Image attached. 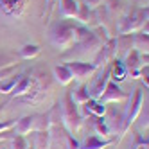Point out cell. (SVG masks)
<instances>
[{"label":"cell","mask_w":149,"mask_h":149,"mask_svg":"<svg viewBox=\"0 0 149 149\" xmlns=\"http://www.w3.org/2000/svg\"><path fill=\"white\" fill-rule=\"evenodd\" d=\"M76 25L77 24H74L72 20H67V18L54 22L49 27V33H47L50 45H54L59 50H68L76 41Z\"/></svg>","instance_id":"obj_1"},{"label":"cell","mask_w":149,"mask_h":149,"mask_svg":"<svg viewBox=\"0 0 149 149\" xmlns=\"http://www.w3.org/2000/svg\"><path fill=\"white\" fill-rule=\"evenodd\" d=\"M58 110H59V120H61V126L65 127V130L74 135L77 133L81 127H83V115L77 108V104L72 101V95L70 92H67L63 95L61 102H58Z\"/></svg>","instance_id":"obj_2"},{"label":"cell","mask_w":149,"mask_h":149,"mask_svg":"<svg viewBox=\"0 0 149 149\" xmlns=\"http://www.w3.org/2000/svg\"><path fill=\"white\" fill-rule=\"evenodd\" d=\"M147 6L146 7H133L127 15H124L117 24V34H133L147 27Z\"/></svg>","instance_id":"obj_3"},{"label":"cell","mask_w":149,"mask_h":149,"mask_svg":"<svg viewBox=\"0 0 149 149\" xmlns=\"http://www.w3.org/2000/svg\"><path fill=\"white\" fill-rule=\"evenodd\" d=\"M144 90L142 88H135L133 93L127 97V106L122 111V122H124V131H127L131 127V124L138 119V113H140L142 106H144Z\"/></svg>","instance_id":"obj_4"},{"label":"cell","mask_w":149,"mask_h":149,"mask_svg":"<svg viewBox=\"0 0 149 149\" xmlns=\"http://www.w3.org/2000/svg\"><path fill=\"white\" fill-rule=\"evenodd\" d=\"M101 45H102V41L99 40V36L93 33H92L84 38V40H81V41H76L68 50H65V56L68 58V56H74V58H79V56H88V54H95L99 49H101Z\"/></svg>","instance_id":"obj_5"},{"label":"cell","mask_w":149,"mask_h":149,"mask_svg":"<svg viewBox=\"0 0 149 149\" xmlns=\"http://www.w3.org/2000/svg\"><path fill=\"white\" fill-rule=\"evenodd\" d=\"M67 68L72 74V81H77V83H84L88 77H92L97 68L93 67L92 61H81V59H72L68 63H65Z\"/></svg>","instance_id":"obj_6"},{"label":"cell","mask_w":149,"mask_h":149,"mask_svg":"<svg viewBox=\"0 0 149 149\" xmlns=\"http://www.w3.org/2000/svg\"><path fill=\"white\" fill-rule=\"evenodd\" d=\"M27 7V0H0V16L18 20L22 18Z\"/></svg>","instance_id":"obj_7"},{"label":"cell","mask_w":149,"mask_h":149,"mask_svg":"<svg viewBox=\"0 0 149 149\" xmlns=\"http://www.w3.org/2000/svg\"><path fill=\"white\" fill-rule=\"evenodd\" d=\"M117 58V54H115V38H110L106 43H102L101 45V49L93 54V67L95 68H102V67H106L108 63L111 61V59H115Z\"/></svg>","instance_id":"obj_8"},{"label":"cell","mask_w":149,"mask_h":149,"mask_svg":"<svg viewBox=\"0 0 149 149\" xmlns=\"http://www.w3.org/2000/svg\"><path fill=\"white\" fill-rule=\"evenodd\" d=\"M127 95L119 84L113 83V81H108V84H106V88L102 92V95L99 97V101L102 104H108V102H122V101H127Z\"/></svg>","instance_id":"obj_9"},{"label":"cell","mask_w":149,"mask_h":149,"mask_svg":"<svg viewBox=\"0 0 149 149\" xmlns=\"http://www.w3.org/2000/svg\"><path fill=\"white\" fill-rule=\"evenodd\" d=\"M102 119L106 122V126H108L110 133H120V136L126 133L124 131V122H122V111H117V108H108L106 106V111L102 115Z\"/></svg>","instance_id":"obj_10"},{"label":"cell","mask_w":149,"mask_h":149,"mask_svg":"<svg viewBox=\"0 0 149 149\" xmlns=\"http://www.w3.org/2000/svg\"><path fill=\"white\" fill-rule=\"evenodd\" d=\"M108 81H110V63H108L106 67H102L101 74H99V76L93 79V83L88 86L90 97L99 101V97L102 95V92H104V88H106V84H108Z\"/></svg>","instance_id":"obj_11"},{"label":"cell","mask_w":149,"mask_h":149,"mask_svg":"<svg viewBox=\"0 0 149 149\" xmlns=\"http://www.w3.org/2000/svg\"><path fill=\"white\" fill-rule=\"evenodd\" d=\"M120 138V136H119ZM117 136H110V138H101L99 135H88L83 142H79V149H108L110 146L117 144L119 140Z\"/></svg>","instance_id":"obj_12"},{"label":"cell","mask_w":149,"mask_h":149,"mask_svg":"<svg viewBox=\"0 0 149 149\" xmlns=\"http://www.w3.org/2000/svg\"><path fill=\"white\" fill-rule=\"evenodd\" d=\"M34 149H50L52 146V138H50V131L43 130V131H31V144Z\"/></svg>","instance_id":"obj_13"},{"label":"cell","mask_w":149,"mask_h":149,"mask_svg":"<svg viewBox=\"0 0 149 149\" xmlns=\"http://www.w3.org/2000/svg\"><path fill=\"white\" fill-rule=\"evenodd\" d=\"M133 49V34H117L115 38V54L124 58Z\"/></svg>","instance_id":"obj_14"},{"label":"cell","mask_w":149,"mask_h":149,"mask_svg":"<svg viewBox=\"0 0 149 149\" xmlns=\"http://www.w3.org/2000/svg\"><path fill=\"white\" fill-rule=\"evenodd\" d=\"M126 77H127V72H126L122 59L120 58L111 59V63H110V81L119 83V81H124Z\"/></svg>","instance_id":"obj_15"},{"label":"cell","mask_w":149,"mask_h":149,"mask_svg":"<svg viewBox=\"0 0 149 149\" xmlns=\"http://www.w3.org/2000/svg\"><path fill=\"white\" fill-rule=\"evenodd\" d=\"M33 130H34V115H25V117H22V119L15 120L13 131H15L16 135L25 136V135H29Z\"/></svg>","instance_id":"obj_16"},{"label":"cell","mask_w":149,"mask_h":149,"mask_svg":"<svg viewBox=\"0 0 149 149\" xmlns=\"http://www.w3.org/2000/svg\"><path fill=\"white\" fill-rule=\"evenodd\" d=\"M83 113L81 115H93V117H102L106 111V104H102L97 99H88L86 102H83Z\"/></svg>","instance_id":"obj_17"},{"label":"cell","mask_w":149,"mask_h":149,"mask_svg":"<svg viewBox=\"0 0 149 149\" xmlns=\"http://www.w3.org/2000/svg\"><path fill=\"white\" fill-rule=\"evenodd\" d=\"M79 24L84 25V27H90V25H95L97 27V24H95V16H93V9H90L86 4H79V9H77V16Z\"/></svg>","instance_id":"obj_18"},{"label":"cell","mask_w":149,"mask_h":149,"mask_svg":"<svg viewBox=\"0 0 149 149\" xmlns=\"http://www.w3.org/2000/svg\"><path fill=\"white\" fill-rule=\"evenodd\" d=\"M31 86H33V77L22 76V77H20V81L15 84V88L11 90V97H13V99H20V97H24V95L31 90Z\"/></svg>","instance_id":"obj_19"},{"label":"cell","mask_w":149,"mask_h":149,"mask_svg":"<svg viewBox=\"0 0 149 149\" xmlns=\"http://www.w3.org/2000/svg\"><path fill=\"white\" fill-rule=\"evenodd\" d=\"M77 9H79V4L76 0H59V11H61V16L67 18V20H72L77 16Z\"/></svg>","instance_id":"obj_20"},{"label":"cell","mask_w":149,"mask_h":149,"mask_svg":"<svg viewBox=\"0 0 149 149\" xmlns=\"http://www.w3.org/2000/svg\"><path fill=\"white\" fill-rule=\"evenodd\" d=\"M133 49L138 52V54H147L149 49V36L144 31H138L136 34H133Z\"/></svg>","instance_id":"obj_21"},{"label":"cell","mask_w":149,"mask_h":149,"mask_svg":"<svg viewBox=\"0 0 149 149\" xmlns=\"http://www.w3.org/2000/svg\"><path fill=\"white\" fill-rule=\"evenodd\" d=\"M70 95H72V101L76 102V104H83V102H86L88 99H92L90 97V92H88V84L86 83H79L77 84V88H74L72 92H70Z\"/></svg>","instance_id":"obj_22"},{"label":"cell","mask_w":149,"mask_h":149,"mask_svg":"<svg viewBox=\"0 0 149 149\" xmlns=\"http://www.w3.org/2000/svg\"><path fill=\"white\" fill-rule=\"evenodd\" d=\"M52 72H54V79L61 84V86H67V84L72 83V74L67 68V65H56Z\"/></svg>","instance_id":"obj_23"},{"label":"cell","mask_w":149,"mask_h":149,"mask_svg":"<svg viewBox=\"0 0 149 149\" xmlns=\"http://www.w3.org/2000/svg\"><path fill=\"white\" fill-rule=\"evenodd\" d=\"M90 119H92V122H93V127H95V135H99L101 138H110V136H113L111 133H110V130H108V126H106V122H104V119L102 117H93V115H90Z\"/></svg>","instance_id":"obj_24"},{"label":"cell","mask_w":149,"mask_h":149,"mask_svg":"<svg viewBox=\"0 0 149 149\" xmlns=\"http://www.w3.org/2000/svg\"><path fill=\"white\" fill-rule=\"evenodd\" d=\"M50 122H52V119H50V111L34 115V130H38V131L49 130V127H50ZM34 130H33V131H34Z\"/></svg>","instance_id":"obj_25"},{"label":"cell","mask_w":149,"mask_h":149,"mask_svg":"<svg viewBox=\"0 0 149 149\" xmlns=\"http://www.w3.org/2000/svg\"><path fill=\"white\" fill-rule=\"evenodd\" d=\"M11 65H18V54L11 50H0V70Z\"/></svg>","instance_id":"obj_26"},{"label":"cell","mask_w":149,"mask_h":149,"mask_svg":"<svg viewBox=\"0 0 149 149\" xmlns=\"http://www.w3.org/2000/svg\"><path fill=\"white\" fill-rule=\"evenodd\" d=\"M40 47L38 45H34V43H27V45H24L22 49L18 50V58H22V59H33V58H36L38 54H40Z\"/></svg>","instance_id":"obj_27"},{"label":"cell","mask_w":149,"mask_h":149,"mask_svg":"<svg viewBox=\"0 0 149 149\" xmlns=\"http://www.w3.org/2000/svg\"><path fill=\"white\" fill-rule=\"evenodd\" d=\"M22 76H24V74H15L13 77L0 81V93H11V90L15 88V84L20 81V77H22Z\"/></svg>","instance_id":"obj_28"},{"label":"cell","mask_w":149,"mask_h":149,"mask_svg":"<svg viewBox=\"0 0 149 149\" xmlns=\"http://www.w3.org/2000/svg\"><path fill=\"white\" fill-rule=\"evenodd\" d=\"M27 147H29V142L22 135H15L11 140H9V149H27Z\"/></svg>","instance_id":"obj_29"},{"label":"cell","mask_w":149,"mask_h":149,"mask_svg":"<svg viewBox=\"0 0 149 149\" xmlns=\"http://www.w3.org/2000/svg\"><path fill=\"white\" fill-rule=\"evenodd\" d=\"M104 9H106V13H110V15L119 13L122 9V0H108L106 6H104Z\"/></svg>","instance_id":"obj_30"},{"label":"cell","mask_w":149,"mask_h":149,"mask_svg":"<svg viewBox=\"0 0 149 149\" xmlns=\"http://www.w3.org/2000/svg\"><path fill=\"white\" fill-rule=\"evenodd\" d=\"M138 146H149V140H147V135L144 136L142 133H133V144L130 149H135Z\"/></svg>","instance_id":"obj_31"},{"label":"cell","mask_w":149,"mask_h":149,"mask_svg":"<svg viewBox=\"0 0 149 149\" xmlns=\"http://www.w3.org/2000/svg\"><path fill=\"white\" fill-rule=\"evenodd\" d=\"M18 65H20V63H18ZM18 65H11V67H6V68L0 70V81L13 77V76H15V72H16V68H18Z\"/></svg>","instance_id":"obj_32"},{"label":"cell","mask_w":149,"mask_h":149,"mask_svg":"<svg viewBox=\"0 0 149 149\" xmlns=\"http://www.w3.org/2000/svg\"><path fill=\"white\" fill-rule=\"evenodd\" d=\"M138 117H140V130L144 131H147V126H149V122H147V102H144V106H142V110H140V113H138Z\"/></svg>","instance_id":"obj_33"},{"label":"cell","mask_w":149,"mask_h":149,"mask_svg":"<svg viewBox=\"0 0 149 149\" xmlns=\"http://www.w3.org/2000/svg\"><path fill=\"white\" fill-rule=\"evenodd\" d=\"M65 142H67V149H79V142L68 131H65Z\"/></svg>","instance_id":"obj_34"},{"label":"cell","mask_w":149,"mask_h":149,"mask_svg":"<svg viewBox=\"0 0 149 149\" xmlns=\"http://www.w3.org/2000/svg\"><path fill=\"white\" fill-rule=\"evenodd\" d=\"M147 76H149V67H147V65H144V67L140 68V76H138V79H142V83H144V86H146V88L149 86V83H147Z\"/></svg>","instance_id":"obj_35"},{"label":"cell","mask_w":149,"mask_h":149,"mask_svg":"<svg viewBox=\"0 0 149 149\" xmlns=\"http://www.w3.org/2000/svg\"><path fill=\"white\" fill-rule=\"evenodd\" d=\"M13 126H15V120H13V119H9V120H0V133H2V131H7V130H13Z\"/></svg>","instance_id":"obj_36"},{"label":"cell","mask_w":149,"mask_h":149,"mask_svg":"<svg viewBox=\"0 0 149 149\" xmlns=\"http://www.w3.org/2000/svg\"><path fill=\"white\" fill-rule=\"evenodd\" d=\"M16 133L13 131V130H7V131H2L0 133V142H4V140H11V138L15 136Z\"/></svg>","instance_id":"obj_37"},{"label":"cell","mask_w":149,"mask_h":149,"mask_svg":"<svg viewBox=\"0 0 149 149\" xmlns=\"http://www.w3.org/2000/svg\"><path fill=\"white\" fill-rule=\"evenodd\" d=\"M45 4H47V15H45V22H47L49 16H50V13H52V9H54L56 0H45Z\"/></svg>","instance_id":"obj_38"},{"label":"cell","mask_w":149,"mask_h":149,"mask_svg":"<svg viewBox=\"0 0 149 149\" xmlns=\"http://www.w3.org/2000/svg\"><path fill=\"white\" fill-rule=\"evenodd\" d=\"M102 2H104V0H84V4H86L90 9H95V7H99Z\"/></svg>","instance_id":"obj_39"},{"label":"cell","mask_w":149,"mask_h":149,"mask_svg":"<svg viewBox=\"0 0 149 149\" xmlns=\"http://www.w3.org/2000/svg\"><path fill=\"white\" fill-rule=\"evenodd\" d=\"M4 142H6V140H4ZM4 142H0V149H9V146H6Z\"/></svg>","instance_id":"obj_40"},{"label":"cell","mask_w":149,"mask_h":149,"mask_svg":"<svg viewBox=\"0 0 149 149\" xmlns=\"http://www.w3.org/2000/svg\"><path fill=\"white\" fill-rule=\"evenodd\" d=\"M135 149H149V146H138V147H135Z\"/></svg>","instance_id":"obj_41"},{"label":"cell","mask_w":149,"mask_h":149,"mask_svg":"<svg viewBox=\"0 0 149 149\" xmlns=\"http://www.w3.org/2000/svg\"><path fill=\"white\" fill-rule=\"evenodd\" d=\"M2 110H4V106H2V104H0V113H2Z\"/></svg>","instance_id":"obj_42"},{"label":"cell","mask_w":149,"mask_h":149,"mask_svg":"<svg viewBox=\"0 0 149 149\" xmlns=\"http://www.w3.org/2000/svg\"><path fill=\"white\" fill-rule=\"evenodd\" d=\"M27 149H34V147H33V146H29V147H27Z\"/></svg>","instance_id":"obj_43"}]
</instances>
